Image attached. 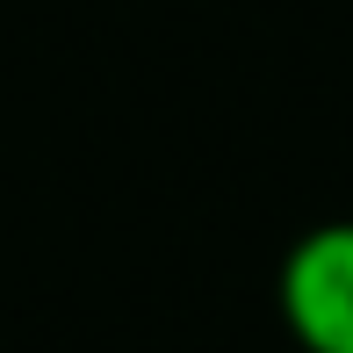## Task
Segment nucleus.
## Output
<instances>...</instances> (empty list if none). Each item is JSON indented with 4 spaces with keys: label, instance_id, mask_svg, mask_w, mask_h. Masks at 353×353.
Returning a JSON list of instances; mask_svg holds the SVG:
<instances>
[{
    "label": "nucleus",
    "instance_id": "obj_1",
    "mask_svg": "<svg viewBox=\"0 0 353 353\" xmlns=\"http://www.w3.org/2000/svg\"><path fill=\"white\" fill-rule=\"evenodd\" d=\"M274 310L303 353H353V216L310 223L281 252Z\"/></svg>",
    "mask_w": 353,
    "mask_h": 353
}]
</instances>
